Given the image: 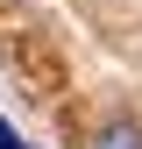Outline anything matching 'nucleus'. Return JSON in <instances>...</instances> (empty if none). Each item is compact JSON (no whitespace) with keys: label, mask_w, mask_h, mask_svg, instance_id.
Segmentation results:
<instances>
[{"label":"nucleus","mask_w":142,"mask_h":149,"mask_svg":"<svg viewBox=\"0 0 142 149\" xmlns=\"http://www.w3.org/2000/svg\"><path fill=\"white\" fill-rule=\"evenodd\" d=\"M0 149H29V142H22V135H14V128H7V121H0Z\"/></svg>","instance_id":"obj_2"},{"label":"nucleus","mask_w":142,"mask_h":149,"mask_svg":"<svg viewBox=\"0 0 142 149\" xmlns=\"http://www.w3.org/2000/svg\"><path fill=\"white\" fill-rule=\"evenodd\" d=\"M93 149H142V128L135 121H106L100 135H93Z\"/></svg>","instance_id":"obj_1"}]
</instances>
